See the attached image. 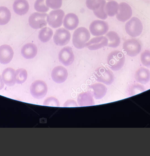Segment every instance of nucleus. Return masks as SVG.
<instances>
[{
    "label": "nucleus",
    "mask_w": 150,
    "mask_h": 156,
    "mask_svg": "<svg viewBox=\"0 0 150 156\" xmlns=\"http://www.w3.org/2000/svg\"><path fill=\"white\" fill-rule=\"evenodd\" d=\"M90 34L88 29L80 27L75 30L72 36V43L75 48L82 49L90 39Z\"/></svg>",
    "instance_id": "obj_1"
},
{
    "label": "nucleus",
    "mask_w": 150,
    "mask_h": 156,
    "mask_svg": "<svg viewBox=\"0 0 150 156\" xmlns=\"http://www.w3.org/2000/svg\"><path fill=\"white\" fill-rule=\"evenodd\" d=\"M125 56L120 51H112L107 58V64L109 67L112 71H117L120 70L125 62Z\"/></svg>",
    "instance_id": "obj_2"
},
{
    "label": "nucleus",
    "mask_w": 150,
    "mask_h": 156,
    "mask_svg": "<svg viewBox=\"0 0 150 156\" xmlns=\"http://www.w3.org/2000/svg\"><path fill=\"white\" fill-rule=\"evenodd\" d=\"M142 23L136 17H133L128 21L125 25V30L128 35L132 37H136L142 32Z\"/></svg>",
    "instance_id": "obj_3"
},
{
    "label": "nucleus",
    "mask_w": 150,
    "mask_h": 156,
    "mask_svg": "<svg viewBox=\"0 0 150 156\" xmlns=\"http://www.w3.org/2000/svg\"><path fill=\"white\" fill-rule=\"evenodd\" d=\"M31 95L36 99L43 98L45 96L48 92L46 83L42 80H38L32 83L30 87Z\"/></svg>",
    "instance_id": "obj_4"
},
{
    "label": "nucleus",
    "mask_w": 150,
    "mask_h": 156,
    "mask_svg": "<svg viewBox=\"0 0 150 156\" xmlns=\"http://www.w3.org/2000/svg\"><path fill=\"white\" fill-rule=\"evenodd\" d=\"M94 75L98 82L103 83L107 85L111 84L114 81L113 73L106 67H99L95 71Z\"/></svg>",
    "instance_id": "obj_5"
},
{
    "label": "nucleus",
    "mask_w": 150,
    "mask_h": 156,
    "mask_svg": "<svg viewBox=\"0 0 150 156\" xmlns=\"http://www.w3.org/2000/svg\"><path fill=\"white\" fill-rule=\"evenodd\" d=\"M48 14L42 12H34L28 19L29 26L34 30L42 29L47 26Z\"/></svg>",
    "instance_id": "obj_6"
},
{
    "label": "nucleus",
    "mask_w": 150,
    "mask_h": 156,
    "mask_svg": "<svg viewBox=\"0 0 150 156\" xmlns=\"http://www.w3.org/2000/svg\"><path fill=\"white\" fill-rule=\"evenodd\" d=\"M65 12L61 9H56L49 12L47 17V22L54 29L59 28L63 23Z\"/></svg>",
    "instance_id": "obj_7"
},
{
    "label": "nucleus",
    "mask_w": 150,
    "mask_h": 156,
    "mask_svg": "<svg viewBox=\"0 0 150 156\" xmlns=\"http://www.w3.org/2000/svg\"><path fill=\"white\" fill-rule=\"evenodd\" d=\"M123 49L128 56H137L141 50V46L139 42L134 39L126 40L123 44Z\"/></svg>",
    "instance_id": "obj_8"
},
{
    "label": "nucleus",
    "mask_w": 150,
    "mask_h": 156,
    "mask_svg": "<svg viewBox=\"0 0 150 156\" xmlns=\"http://www.w3.org/2000/svg\"><path fill=\"white\" fill-rule=\"evenodd\" d=\"M108 23L104 21L96 20L93 21L89 26L90 33L94 36H102L109 30Z\"/></svg>",
    "instance_id": "obj_9"
},
{
    "label": "nucleus",
    "mask_w": 150,
    "mask_h": 156,
    "mask_svg": "<svg viewBox=\"0 0 150 156\" xmlns=\"http://www.w3.org/2000/svg\"><path fill=\"white\" fill-rule=\"evenodd\" d=\"M70 37L71 35L68 30L64 28H59L55 32L53 41L58 46H65L69 42Z\"/></svg>",
    "instance_id": "obj_10"
},
{
    "label": "nucleus",
    "mask_w": 150,
    "mask_h": 156,
    "mask_svg": "<svg viewBox=\"0 0 150 156\" xmlns=\"http://www.w3.org/2000/svg\"><path fill=\"white\" fill-rule=\"evenodd\" d=\"M58 57L59 62L65 66L71 65L75 60L73 51L69 46L64 47L60 50Z\"/></svg>",
    "instance_id": "obj_11"
},
{
    "label": "nucleus",
    "mask_w": 150,
    "mask_h": 156,
    "mask_svg": "<svg viewBox=\"0 0 150 156\" xmlns=\"http://www.w3.org/2000/svg\"><path fill=\"white\" fill-rule=\"evenodd\" d=\"M116 15L119 21L125 22L130 20L132 15L131 8L126 2H121L119 4V10Z\"/></svg>",
    "instance_id": "obj_12"
},
{
    "label": "nucleus",
    "mask_w": 150,
    "mask_h": 156,
    "mask_svg": "<svg viewBox=\"0 0 150 156\" xmlns=\"http://www.w3.org/2000/svg\"><path fill=\"white\" fill-rule=\"evenodd\" d=\"M108 39L105 36H96L88 41L86 47L91 51H96L108 46Z\"/></svg>",
    "instance_id": "obj_13"
},
{
    "label": "nucleus",
    "mask_w": 150,
    "mask_h": 156,
    "mask_svg": "<svg viewBox=\"0 0 150 156\" xmlns=\"http://www.w3.org/2000/svg\"><path fill=\"white\" fill-rule=\"evenodd\" d=\"M68 72L65 67L62 66L55 67L51 73L52 80L57 83H62L66 80L68 77Z\"/></svg>",
    "instance_id": "obj_14"
},
{
    "label": "nucleus",
    "mask_w": 150,
    "mask_h": 156,
    "mask_svg": "<svg viewBox=\"0 0 150 156\" xmlns=\"http://www.w3.org/2000/svg\"><path fill=\"white\" fill-rule=\"evenodd\" d=\"M14 52L11 46L4 44L0 46V63L5 65L10 63L13 57Z\"/></svg>",
    "instance_id": "obj_15"
},
{
    "label": "nucleus",
    "mask_w": 150,
    "mask_h": 156,
    "mask_svg": "<svg viewBox=\"0 0 150 156\" xmlns=\"http://www.w3.org/2000/svg\"><path fill=\"white\" fill-rule=\"evenodd\" d=\"M79 23L78 18L73 13L66 14L63 20V25L65 29L68 30H73L78 26Z\"/></svg>",
    "instance_id": "obj_16"
},
{
    "label": "nucleus",
    "mask_w": 150,
    "mask_h": 156,
    "mask_svg": "<svg viewBox=\"0 0 150 156\" xmlns=\"http://www.w3.org/2000/svg\"><path fill=\"white\" fill-rule=\"evenodd\" d=\"M13 9L17 15L23 16L28 12L29 3L27 0H16L13 4Z\"/></svg>",
    "instance_id": "obj_17"
},
{
    "label": "nucleus",
    "mask_w": 150,
    "mask_h": 156,
    "mask_svg": "<svg viewBox=\"0 0 150 156\" xmlns=\"http://www.w3.org/2000/svg\"><path fill=\"white\" fill-rule=\"evenodd\" d=\"M134 78L137 83L146 84L150 80V71L145 67H141L136 71Z\"/></svg>",
    "instance_id": "obj_18"
},
{
    "label": "nucleus",
    "mask_w": 150,
    "mask_h": 156,
    "mask_svg": "<svg viewBox=\"0 0 150 156\" xmlns=\"http://www.w3.org/2000/svg\"><path fill=\"white\" fill-rule=\"evenodd\" d=\"M77 103L80 106H89L95 105L92 93L91 91L83 92L79 95Z\"/></svg>",
    "instance_id": "obj_19"
},
{
    "label": "nucleus",
    "mask_w": 150,
    "mask_h": 156,
    "mask_svg": "<svg viewBox=\"0 0 150 156\" xmlns=\"http://www.w3.org/2000/svg\"><path fill=\"white\" fill-rule=\"evenodd\" d=\"M37 53V47L35 44L32 43L25 44L21 50L22 56L26 59H33L35 57Z\"/></svg>",
    "instance_id": "obj_20"
},
{
    "label": "nucleus",
    "mask_w": 150,
    "mask_h": 156,
    "mask_svg": "<svg viewBox=\"0 0 150 156\" xmlns=\"http://www.w3.org/2000/svg\"><path fill=\"white\" fill-rule=\"evenodd\" d=\"M2 78L4 83L8 86H13L15 84V71L12 68L5 69L2 73Z\"/></svg>",
    "instance_id": "obj_21"
},
{
    "label": "nucleus",
    "mask_w": 150,
    "mask_h": 156,
    "mask_svg": "<svg viewBox=\"0 0 150 156\" xmlns=\"http://www.w3.org/2000/svg\"><path fill=\"white\" fill-rule=\"evenodd\" d=\"M92 94L96 99H100L104 97L107 93V88L104 85L100 83L93 84L90 86Z\"/></svg>",
    "instance_id": "obj_22"
},
{
    "label": "nucleus",
    "mask_w": 150,
    "mask_h": 156,
    "mask_svg": "<svg viewBox=\"0 0 150 156\" xmlns=\"http://www.w3.org/2000/svg\"><path fill=\"white\" fill-rule=\"evenodd\" d=\"M108 39V46L111 48H117L120 44V39L117 33L112 31L109 32L106 34Z\"/></svg>",
    "instance_id": "obj_23"
},
{
    "label": "nucleus",
    "mask_w": 150,
    "mask_h": 156,
    "mask_svg": "<svg viewBox=\"0 0 150 156\" xmlns=\"http://www.w3.org/2000/svg\"><path fill=\"white\" fill-rule=\"evenodd\" d=\"M53 35V31L52 29L49 27H45L39 31L38 37L42 42L46 43L51 40Z\"/></svg>",
    "instance_id": "obj_24"
},
{
    "label": "nucleus",
    "mask_w": 150,
    "mask_h": 156,
    "mask_svg": "<svg viewBox=\"0 0 150 156\" xmlns=\"http://www.w3.org/2000/svg\"><path fill=\"white\" fill-rule=\"evenodd\" d=\"M119 4L114 1H111L106 3L105 5V12L109 17H114L117 14L119 10Z\"/></svg>",
    "instance_id": "obj_25"
},
{
    "label": "nucleus",
    "mask_w": 150,
    "mask_h": 156,
    "mask_svg": "<svg viewBox=\"0 0 150 156\" xmlns=\"http://www.w3.org/2000/svg\"><path fill=\"white\" fill-rule=\"evenodd\" d=\"M11 19L10 10L5 7H0V25L7 24Z\"/></svg>",
    "instance_id": "obj_26"
},
{
    "label": "nucleus",
    "mask_w": 150,
    "mask_h": 156,
    "mask_svg": "<svg viewBox=\"0 0 150 156\" xmlns=\"http://www.w3.org/2000/svg\"><path fill=\"white\" fill-rule=\"evenodd\" d=\"M145 91V87L140 83H134L130 85L128 87V94L130 97L136 95Z\"/></svg>",
    "instance_id": "obj_27"
},
{
    "label": "nucleus",
    "mask_w": 150,
    "mask_h": 156,
    "mask_svg": "<svg viewBox=\"0 0 150 156\" xmlns=\"http://www.w3.org/2000/svg\"><path fill=\"white\" fill-rule=\"evenodd\" d=\"M27 73L26 70L23 68L17 69L15 71V81L17 84H23L26 81Z\"/></svg>",
    "instance_id": "obj_28"
},
{
    "label": "nucleus",
    "mask_w": 150,
    "mask_h": 156,
    "mask_svg": "<svg viewBox=\"0 0 150 156\" xmlns=\"http://www.w3.org/2000/svg\"><path fill=\"white\" fill-rule=\"evenodd\" d=\"M106 2L105 0H102L100 6L97 9L93 11V13L96 17L102 20H105L108 18V15L105 12V7Z\"/></svg>",
    "instance_id": "obj_29"
},
{
    "label": "nucleus",
    "mask_w": 150,
    "mask_h": 156,
    "mask_svg": "<svg viewBox=\"0 0 150 156\" xmlns=\"http://www.w3.org/2000/svg\"><path fill=\"white\" fill-rule=\"evenodd\" d=\"M46 0H37L34 4V8L37 12L42 13L47 12L49 10V8L45 3Z\"/></svg>",
    "instance_id": "obj_30"
},
{
    "label": "nucleus",
    "mask_w": 150,
    "mask_h": 156,
    "mask_svg": "<svg viewBox=\"0 0 150 156\" xmlns=\"http://www.w3.org/2000/svg\"><path fill=\"white\" fill-rule=\"evenodd\" d=\"M141 61L143 65L150 67V51L145 50L141 55Z\"/></svg>",
    "instance_id": "obj_31"
},
{
    "label": "nucleus",
    "mask_w": 150,
    "mask_h": 156,
    "mask_svg": "<svg viewBox=\"0 0 150 156\" xmlns=\"http://www.w3.org/2000/svg\"><path fill=\"white\" fill-rule=\"evenodd\" d=\"M46 5L52 9H58L62 5V0H46Z\"/></svg>",
    "instance_id": "obj_32"
},
{
    "label": "nucleus",
    "mask_w": 150,
    "mask_h": 156,
    "mask_svg": "<svg viewBox=\"0 0 150 156\" xmlns=\"http://www.w3.org/2000/svg\"><path fill=\"white\" fill-rule=\"evenodd\" d=\"M102 0H86V6L89 9L94 11L100 6Z\"/></svg>",
    "instance_id": "obj_33"
},
{
    "label": "nucleus",
    "mask_w": 150,
    "mask_h": 156,
    "mask_svg": "<svg viewBox=\"0 0 150 156\" xmlns=\"http://www.w3.org/2000/svg\"><path fill=\"white\" fill-rule=\"evenodd\" d=\"M44 105L47 106L59 107V100L55 98L49 97L46 98L44 102Z\"/></svg>",
    "instance_id": "obj_34"
},
{
    "label": "nucleus",
    "mask_w": 150,
    "mask_h": 156,
    "mask_svg": "<svg viewBox=\"0 0 150 156\" xmlns=\"http://www.w3.org/2000/svg\"><path fill=\"white\" fill-rule=\"evenodd\" d=\"M77 106V104L73 100H67L64 105L65 107H76Z\"/></svg>",
    "instance_id": "obj_35"
},
{
    "label": "nucleus",
    "mask_w": 150,
    "mask_h": 156,
    "mask_svg": "<svg viewBox=\"0 0 150 156\" xmlns=\"http://www.w3.org/2000/svg\"><path fill=\"white\" fill-rule=\"evenodd\" d=\"M4 84L2 78V76L0 75V90L3 88L4 87Z\"/></svg>",
    "instance_id": "obj_36"
},
{
    "label": "nucleus",
    "mask_w": 150,
    "mask_h": 156,
    "mask_svg": "<svg viewBox=\"0 0 150 156\" xmlns=\"http://www.w3.org/2000/svg\"><path fill=\"white\" fill-rule=\"evenodd\" d=\"M107 1H111V0H107Z\"/></svg>",
    "instance_id": "obj_37"
}]
</instances>
